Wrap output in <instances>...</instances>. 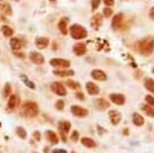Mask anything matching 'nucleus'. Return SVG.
<instances>
[{"instance_id":"f257e3e1","label":"nucleus","mask_w":154,"mask_h":153,"mask_svg":"<svg viewBox=\"0 0 154 153\" xmlns=\"http://www.w3.org/2000/svg\"><path fill=\"white\" fill-rule=\"evenodd\" d=\"M153 49H154V39L153 37H150V36L146 37L144 40H142L140 42V52H141V54L149 55V54H152Z\"/></svg>"},{"instance_id":"f03ea898","label":"nucleus","mask_w":154,"mask_h":153,"mask_svg":"<svg viewBox=\"0 0 154 153\" xmlns=\"http://www.w3.org/2000/svg\"><path fill=\"white\" fill-rule=\"evenodd\" d=\"M23 116H28V117H35L37 113H38V107L35 102H25L23 106H22V110H20Z\"/></svg>"},{"instance_id":"7ed1b4c3","label":"nucleus","mask_w":154,"mask_h":153,"mask_svg":"<svg viewBox=\"0 0 154 153\" xmlns=\"http://www.w3.org/2000/svg\"><path fill=\"white\" fill-rule=\"evenodd\" d=\"M70 34H71V36H72L73 39H76V40H81V39L87 37L88 31H87L82 25L73 24V25L70 28Z\"/></svg>"},{"instance_id":"20e7f679","label":"nucleus","mask_w":154,"mask_h":153,"mask_svg":"<svg viewBox=\"0 0 154 153\" xmlns=\"http://www.w3.org/2000/svg\"><path fill=\"white\" fill-rule=\"evenodd\" d=\"M51 88H52V90H53L55 94H58V95H61V96L66 95V89L64 88V86H63L61 83L53 82L52 86H51Z\"/></svg>"},{"instance_id":"39448f33","label":"nucleus","mask_w":154,"mask_h":153,"mask_svg":"<svg viewBox=\"0 0 154 153\" xmlns=\"http://www.w3.org/2000/svg\"><path fill=\"white\" fill-rule=\"evenodd\" d=\"M71 112L76 117H85V116H88V110H85V108H83L81 106H72L71 107Z\"/></svg>"},{"instance_id":"423d86ee","label":"nucleus","mask_w":154,"mask_h":153,"mask_svg":"<svg viewBox=\"0 0 154 153\" xmlns=\"http://www.w3.org/2000/svg\"><path fill=\"white\" fill-rule=\"evenodd\" d=\"M108 117H109V119H111L113 125H117L120 122V119H122V114L118 111H116V110H111L108 112Z\"/></svg>"},{"instance_id":"0eeeda50","label":"nucleus","mask_w":154,"mask_h":153,"mask_svg":"<svg viewBox=\"0 0 154 153\" xmlns=\"http://www.w3.org/2000/svg\"><path fill=\"white\" fill-rule=\"evenodd\" d=\"M51 65L55 66V67H67V66H70V61L65 60V59H52Z\"/></svg>"},{"instance_id":"6e6552de","label":"nucleus","mask_w":154,"mask_h":153,"mask_svg":"<svg viewBox=\"0 0 154 153\" xmlns=\"http://www.w3.org/2000/svg\"><path fill=\"white\" fill-rule=\"evenodd\" d=\"M90 24H91V27L94 28V29H99L100 28V25L102 24V16L101 14H94L93 16V18L90 19Z\"/></svg>"},{"instance_id":"1a4fd4ad","label":"nucleus","mask_w":154,"mask_h":153,"mask_svg":"<svg viewBox=\"0 0 154 153\" xmlns=\"http://www.w3.org/2000/svg\"><path fill=\"white\" fill-rule=\"evenodd\" d=\"M94 104H95L96 108H97V110H100V111H105V110H107V108L109 107L108 101H107V100H105V99H97V100H95V101H94Z\"/></svg>"},{"instance_id":"9d476101","label":"nucleus","mask_w":154,"mask_h":153,"mask_svg":"<svg viewBox=\"0 0 154 153\" xmlns=\"http://www.w3.org/2000/svg\"><path fill=\"white\" fill-rule=\"evenodd\" d=\"M48 43H49V40H48L47 37H36V39H35V45H36L37 48H40V49L46 48V47L48 46Z\"/></svg>"},{"instance_id":"9b49d317","label":"nucleus","mask_w":154,"mask_h":153,"mask_svg":"<svg viewBox=\"0 0 154 153\" xmlns=\"http://www.w3.org/2000/svg\"><path fill=\"white\" fill-rule=\"evenodd\" d=\"M109 98L117 105H124V102H125V98H124L123 94H116V93H113V94L109 95Z\"/></svg>"},{"instance_id":"f8f14e48","label":"nucleus","mask_w":154,"mask_h":153,"mask_svg":"<svg viewBox=\"0 0 154 153\" xmlns=\"http://www.w3.org/2000/svg\"><path fill=\"white\" fill-rule=\"evenodd\" d=\"M85 88H87V90H88V93H89L90 95H96V94H99V92H100L99 87H97L96 84H94L93 82H87Z\"/></svg>"},{"instance_id":"ddd939ff","label":"nucleus","mask_w":154,"mask_h":153,"mask_svg":"<svg viewBox=\"0 0 154 153\" xmlns=\"http://www.w3.org/2000/svg\"><path fill=\"white\" fill-rule=\"evenodd\" d=\"M91 76H93V78H95L97 81H106V78H107L106 73L101 70H97V69L91 71Z\"/></svg>"},{"instance_id":"4468645a","label":"nucleus","mask_w":154,"mask_h":153,"mask_svg":"<svg viewBox=\"0 0 154 153\" xmlns=\"http://www.w3.org/2000/svg\"><path fill=\"white\" fill-rule=\"evenodd\" d=\"M70 128H71L70 122H60V123H59V130H60V133H61L64 140H65V134L69 133Z\"/></svg>"},{"instance_id":"2eb2a0df","label":"nucleus","mask_w":154,"mask_h":153,"mask_svg":"<svg viewBox=\"0 0 154 153\" xmlns=\"http://www.w3.org/2000/svg\"><path fill=\"white\" fill-rule=\"evenodd\" d=\"M30 59H31L35 64H37V65H40V64L43 63V57H42V54H40V53H37V52H31V53H30Z\"/></svg>"},{"instance_id":"dca6fc26","label":"nucleus","mask_w":154,"mask_h":153,"mask_svg":"<svg viewBox=\"0 0 154 153\" xmlns=\"http://www.w3.org/2000/svg\"><path fill=\"white\" fill-rule=\"evenodd\" d=\"M122 22H123V14L122 13H118L114 16L113 18V22H112V27L113 29H118L122 27Z\"/></svg>"},{"instance_id":"f3484780","label":"nucleus","mask_w":154,"mask_h":153,"mask_svg":"<svg viewBox=\"0 0 154 153\" xmlns=\"http://www.w3.org/2000/svg\"><path fill=\"white\" fill-rule=\"evenodd\" d=\"M73 52L77 54V55H83L85 52H87V47L83 43H77L73 46Z\"/></svg>"},{"instance_id":"a211bd4d","label":"nucleus","mask_w":154,"mask_h":153,"mask_svg":"<svg viewBox=\"0 0 154 153\" xmlns=\"http://www.w3.org/2000/svg\"><path fill=\"white\" fill-rule=\"evenodd\" d=\"M11 47L14 51L16 49H20L23 47V41L19 40V39H17V37H13V39H11Z\"/></svg>"},{"instance_id":"6ab92c4d","label":"nucleus","mask_w":154,"mask_h":153,"mask_svg":"<svg viewBox=\"0 0 154 153\" xmlns=\"http://www.w3.org/2000/svg\"><path fill=\"white\" fill-rule=\"evenodd\" d=\"M19 105V98H18V95H11V98H10V100H8V107L10 108H14V107H17Z\"/></svg>"},{"instance_id":"aec40b11","label":"nucleus","mask_w":154,"mask_h":153,"mask_svg":"<svg viewBox=\"0 0 154 153\" xmlns=\"http://www.w3.org/2000/svg\"><path fill=\"white\" fill-rule=\"evenodd\" d=\"M66 23H67V18H63L61 20H59V24H58L60 31H61L64 35L67 34V25H66Z\"/></svg>"},{"instance_id":"412c9836","label":"nucleus","mask_w":154,"mask_h":153,"mask_svg":"<svg viewBox=\"0 0 154 153\" xmlns=\"http://www.w3.org/2000/svg\"><path fill=\"white\" fill-rule=\"evenodd\" d=\"M132 122H134V124H136L137 126H141V125H143L144 119H143V117H142L141 114L134 113V116H132Z\"/></svg>"},{"instance_id":"4be33fe9","label":"nucleus","mask_w":154,"mask_h":153,"mask_svg":"<svg viewBox=\"0 0 154 153\" xmlns=\"http://www.w3.org/2000/svg\"><path fill=\"white\" fill-rule=\"evenodd\" d=\"M81 142L83 143V146L89 147V148H93V147H95V146H96L95 141H94V140H91V139H89V137H83V139L81 140Z\"/></svg>"},{"instance_id":"5701e85b","label":"nucleus","mask_w":154,"mask_h":153,"mask_svg":"<svg viewBox=\"0 0 154 153\" xmlns=\"http://www.w3.org/2000/svg\"><path fill=\"white\" fill-rule=\"evenodd\" d=\"M0 10H1L2 12H5L6 14H11V13H12L11 7L8 6V4L5 2V1H2V0H0Z\"/></svg>"},{"instance_id":"b1692460","label":"nucleus","mask_w":154,"mask_h":153,"mask_svg":"<svg viewBox=\"0 0 154 153\" xmlns=\"http://www.w3.org/2000/svg\"><path fill=\"white\" fill-rule=\"evenodd\" d=\"M54 75L66 77V76H72V75H73V71H71V70H66V71H61V70H54Z\"/></svg>"},{"instance_id":"393cba45","label":"nucleus","mask_w":154,"mask_h":153,"mask_svg":"<svg viewBox=\"0 0 154 153\" xmlns=\"http://www.w3.org/2000/svg\"><path fill=\"white\" fill-rule=\"evenodd\" d=\"M47 139H48L53 145H55V143L58 142V136H57V134L53 133V131H48V133H47Z\"/></svg>"},{"instance_id":"a878e982","label":"nucleus","mask_w":154,"mask_h":153,"mask_svg":"<svg viewBox=\"0 0 154 153\" xmlns=\"http://www.w3.org/2000/svg\"><path fill=\"white\" fill-rule=\"evenodd\" d=\"M144 86H146V88H147L148 90H150V92L154 94V80H152V78H148V80H146V82H144Z\"/></svg>"},{"instance_id":"bb28decb","label":"nucleus","mask_w":154,"mask_h":153,"mask_svg":"<svg viewBox=\"0 0 154 153\" xmlns=\"http://www.w3.org/2000/svg\"><path fill=\"white\" fill-rule=\"evenodd\" d=\"M142 110L146 112V114H148L149 117H154V108L149 105H146V106H142Z\"/></svg>"},{"instance_id":"cd10ccee","label":"nucleus","mask_w":154,"mask_h":153,"mask_svg":"<svg viewBox=\"0 0 154 153\" xmlns=\"http://www.w3.org/2000/svg\"><path fill=\"white\" fill-rule=\"evenodd\" d=\"M1 30H2V33H4V36H6V37H8V36H11V35L13 34V30H12L10 27H7V25L1 27Z\"/></svg>"},{"instance_id":"c85d7f7f","label":"nucleus","mask_w":154,"mask_h":153,"mask_svg":"<svg viewBox=\"0 0 154 153\" xmlns=\"http://www.w3.org/2000/svg\"><path fill=\"white\" fill-rule=\"evenodd\" d=\"M66 84H67L70 88H72V89H78V88H79V83H77V82H73L72 80H67Z\"/></svg>"},{"instance_id":"c756f323","label":"nucleus","mask_w":154,"mask_h":153,"mask_svg":"<svg viewBox=\"0 0 154 153\" xmlns=\"http://www.w3.org/2000/svg\"><path fill=\"white\" fill-rule=\"evenodd\" d=\"M11 94V86L8 84V83H6L5 84V88H4V92H2V95L6 98V96H8Z\"/></svg>"},{"instance_id":"7c9ffc66","label":"nucleus","mask_w":154,"mask_h":153,"mask_svg":"<svg viewBox=\"0 0 154 153\" xmlns=\"http://www.w3.org/2000/svg\"><path fill=\"white\" fill-rule=\"evenodd\" d=\"M20 77H22V80L24 81V83H25V84H26L28 87H30V88H32V89L35 88V86H34V83H32V82H30V81H29V80L26 78V76H25V75H22Z\"/></svg>"},{"instance_id":"2f4dec72","label":"nucleus","mask_w":154,"mask_h":153,"mask_svg":"<svg viewBox=\"0 0 154 153\" xmlns=\"http://www.w3.org/2000/svg\"><path fill=\"white\" fill-rule=\"evenodd\" d=\"M16 131H17V134H18L22 139H25V136H26V135H25V130H24L23 128H17V129H16Z\"/></svg>"},{"instance_id":"473e14b6","label":"nucleus","mask_w":154,"mask_h":153,"mask_svg":"<svg viewBox=\"0 0 154 153\" xmlns=\"http://www.w3.org/2000/svg\"><path fill=\"white\" fill-rule=\"evenodd\" d=\"M99 5H100V0H93V1H91V10L95 11Z\"/></svg>"},{"instance_id":"72a5a7b5","label":"nucleus","mask_w":154,"mask_h":153,"mask_svg":"<svg viewBox=\"0 0 154 153\" xmlns=\"http://www.w3.org/2000/svg\"><path fill=\"white\" fill-rule=\"evenodd\" d=\"M111 14H112V8H109V7L103 8V16L105 17H109Z\"/></svg>"},{"instance_id":"f704fd0d","label":"nucleus","mask_w":154,"mask_h":153,"mask_svg":"<svg viewBox=\"0 0 154 153\" xmlns=\"http://www.w3.org/2000/svg\"><path fill=\"white\" fill-rule=\"evenodd\" d=\"M146 101H147L149 105L154 106V98H153L152 95H147V96H146Z\"/></svg>"},{"instance_id":"c9c22d12","label":"nucleus","mask_w":154,"mask_h":153,"mask_svg":"<svg viewBox=\"0 0 154 153\" xmlns=\"http://www.w3.org/2000/svg\"><path fill=\"white\" fill-rule=\"evenodd\" d=\"M55 108H58V110H63L64 108V102L60 100V101H57L55 102Z\"/></svg>"},{"instance_id":"e433bc0d","label":"nucleus","mask_w":154,"mask_h":153,"mask_svg":"<svg viewBox=\"0 0 154 153\" xmlns=\"http://www.w3.org/2000/svg\"><path fill=\"white\" fill-rule=\"evenodd\" d=\"M71 139H72L73 141H77V140H78V133H77V131H73L72 135H71Z\"/></svg>"},{"instance_id":"4c0bfd02","label":"nucleus","mask_w":154,"mask_h":153,"mask_svg":"<svg viewBox=\"0 0 154 153\" xmlns=\"http://www.w3.org/2000/svg\"><path fill=\"white\" fill-rule=\"evenodd\" d=\"M103 2L107 5V7H109V6H112L114 4V0H103Z\"/></svg>"},{"instance_id":"58836bf2","label":"nucleus","mask_w":154,"mask_h":153,"mask_svg":"<svg viewBox=\"0 0 154 153\" xmlns=\"http://www.w3.org/2000/svg\"><path fill=\"white\" fill-rule=\"evenodd\" d=\"M149 17L154 20V7H153V8H150V11H149Z\"/></svg>"},{"instance_id":"ea45409f","label":"nucleus","mask_w":154,"mask_h":153,"mask_svg":"<svg viewBox=\"0 0 154 153\" xmlns=\"http://www.w3.org/2000/svg\"><path fill=\"white\" fill-rule=\"evenodd\" d=\"M52 153H66V151H64V149H55Z\"/></svg>"},{"instance_id":"a19ab883","label":"nucleus","mask_w":154,"mask_h":153,"mask_svg":"<svg viewBox=\"0 0 154 153\" xmlns=\"http://www.w3.org/2000/svg\"><path fill=\"white\" fill-rule=\"evenodd\" d=\"M76 96H77V98H79L81 100H83V99H84V96H83V94H82V93H77V94H76Z\"/></svg>"},{"instance_id":"79ce46f5","label":"nucleus","mask_w":154,"mask_h":153,"mask_svg":"<svg viewBox=\"0 0 154 153\" xmlns=\"http://www.w3.org/2000/svg\"><path fill=\"white\" fill-rule=\"evenodd\" d=\"M34 134H35V137H36L37 140H40V133H38V131H35Z\"/></svg>"},{"instance_id":"37998d69","label":"nucleus","mask_w":154,"mask_h":153,"mask_svg":"<svg viewBox=\"0 0 154 153\" xmlns=\"http://www.w3.org/2000/svg\"><path fill=\"white\" fill-rule=\"evenodd\" d=\"M51 1H55V0H51Z\"/></svg>"},{"instance_id":"c03bdc74","label":"nucleus","mask_w":154,"mask_h":153,"mask_svg":"<svg viewBox=\"0 0 154 153\" xmlns=\"http://www.w3.org/2000/svg\"><path fill=\"white\" fill-rule=\"evenodd\" d=\"M153 73H154V70H153Z\"/></svg>"},{"instance_id":"a18cd8bd","label":"nucleus","mask_w":154,"mask_h":153,"mask_svg":"<svg viewBox=\"0 0 154 153\" xmlns=\"http://www.w3.org/2000/svg\"><path fill=\"white\" fill-rule=\"evenodd\" d=\"M14 1H17V0H14Z\"/></svg>"}]
</instances>
